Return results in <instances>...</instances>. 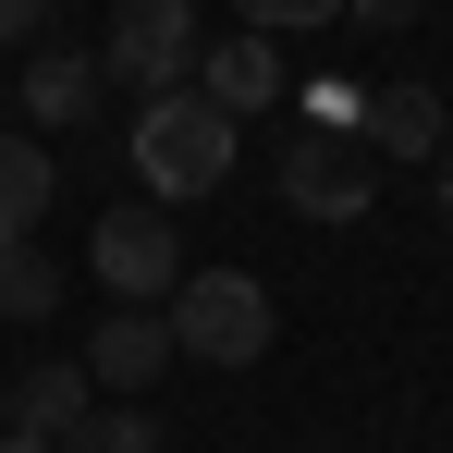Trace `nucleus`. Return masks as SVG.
<instances>
[{"label": "nucleus", "mask_w": 453, "mask_h": 453, "mask_svg": "<svg viewBox=\"0 0 453 453\" xmlns=\"http://www.w3.org/2000/svg\"><path fill=\"white\" fill-rule=\"evenodd\" d=\"M37 25H50V0H0V50H25Z\"/></svg>", "instance_id": "2eb2a0df"}, {"label": "nucleus", "mask_w": 453, "mask_h": 453, "mask_svg": "<svg viewBox=\"0 0 453 453\" xmlns=\"http://www.w3.org/2000/svg\"><path fill=\"white\" fill-rule=\"evenodd\" d=\"M356 148L368 159H441L453 123H441L429 86H356Z\"/></svg>", "instance_id": "423d86ee"}, {"label": "nucleus", "mask_w": 453, "mask_h": 453, "mask_svg": "<svg viewBox=\"0 0 453 453\" xmlns=\"http://www.w3.org/2000/svg\"><path fill=\"white\" fill-rule=\"evenodd\" d=\"M50 306H62V270L37 245H0V319H50Z\"/></svg>", "instance_id": "f8f14e48"}, {"label": "nucleus", "mask_w": 453, "mask_h": 453, "mask_svg": "<svg viewBox=\"0 0 453 453\" xmlns=\"http://www.w3.org/2000/svg\"><path fill=\"white\" fill-rule=\"evenodd\" d=\"M257 37H306V25H343V0H233Z\"/></svg>", "instance_id": "4468645a"}, {"label": "nucleus", "mask_w": 453, "mask_h": 453, "mask_svg": "<svg viewBox=\"0 0 453 453\" xmlns=\"http://www.w3.org/2000/svg\"><path fill=\"white\" fill-rule=\"evenodd\" d=\"M86 257H98V282H111L123 306H159L172 282H184V233H172V209H159V196H148V209H111Z\"/></svg>", "instance_id": "20e7f679"}, {"label": "nucleus", "mask_w": 453, "mask_h": 453, "mask_svg": "<svg viewBox=\"0 0 453 453\" xmlns=\"http://www.w3.org/2000/svg\"><path fill=\"white\" fill-rule=\"evenodd\" d=\"M0 111H12V86H0Z\"/></svg>", "instance_id": "6ab92c4d"}, {"label": "nucleus", "mask_w": 453, "mask_h": 453, "mask_svg": "<svg viewBox=\"0 0 453 453\" xmlns=\"http://www.w3.org/2000/svg\"><path fill=\"white\" fill-rule=\"evenodd\" d=\"M441 221H453V148H441Z\"/></svg>", "instance_id": "a211bd4d"}, {"label": "nucleus", "mask_w": 453, "mask_h": 453, "mask_svg": "<svg viewBox=\"0 0 453 453\" xmlns=\"http://www.w3.org/2000/svg\"><path fill=\"white\" fill-rule=\"evenodd\" d=\"M86 404H98V380H86V356H62V368H25L12 380V429H37V441H74Z\"/></svg>", "instance_id": "9d476101"}, {"label": "nucleus", "mask_w": 453, "mask_h": 453, "mask_svg": "<svg viewBox=\"0 0 453 453\" xmlns=\"http://www.w3.org/2000/svg\"><path fill=\"white\" fill-rule=\"evenodd\" d=\"M123 159H135V184H148L159 209H196V196H221V184H233V111H221V98H196V86H172V98L135 111Z\"/></svg>", "instance_id": "f257e3e1"}, {"label": "nucleus", "mask_w": 453, "mask_h": 453, "mask_svg": "<svg viewBox=\"0 0 453 453\" xmlns=\"http://www.w3.org/2000/svg\"><path fill=\"white\" fill-rule=\"evenodd\" d=\"M417 0H343V25H404Z\"/></svg>", "instance_id": "dca6fc26"}, {"label": "nucleus", "mask_w": 453, "mask_h": 453, "mask_svg": "<svg viewBox=\"0 0 453 453\" xmlns=\"http://www.w3.org/2000/svg\"><path fill=\"white\" fill-rule=\"evenodd\" d=\"M12 98H25V123H37V135H74V123H98L111 74H98V50H37Z\"/></svg>", "instance_id": "0eeeda50"}, {"label": "nucleus", "mask_w": 453, "mask_h": 453, "mask_svg": "<svg viewBox=\"0 0 453 453\" xmlns=\"http://www.w3.org/2000/svg\"><path fill=\"white\" fill-rule=\"evenodd\" d=\"M196 98H221L233 123H245L257 98H282V50H270L257 25H233V37H196Z\"/></svg>", "instance_id": "6e6552de"}, {"label": "nucleus", "mask_w": 453, "mask_h": 453, "mask_svg": "<svg viewBox=\"0 0 453 453\" xmlns=\"http://www.w3.org/2000/svg\"><path fill=\"white\" fill-rule=\"evenodd\" d=\"M159 368H172L159 306H111V319H98V343H86V380H98V392H148Z\"/></svg>", "instance_id": "1a4fd4ad"}, {"label": "nucleus", "mask_w": 453, "mask_h": 453, "mask_svg": "<svg viewBox=\"0 0 453 453\" xmlns=\"http://www.w3.org/2000/svg\"><path fill=\"white\" fill-rule=\"evenodd\" d=\"M62 453H172V441H159V417H135V404H86V429Z\"/></svg>", "instance_id": "ddd939ff"}, {"label": "nucleus", "mask_w": 453, "mask_h": 453, "mask_svg": "<svg viewBox=\"0 0 453 453\" xmlns=\"http://www.w3.org/2000/svg\"><path fill=\"white\" fill-rule=\"evenodd\" d=\"M98 74H111V86H135V98H172V86H196V0H111Z\"/></svg>", "instance_id": "7ed1b4c3"}, {"label": "nucleus", "mask_w": 453, "mask_h": 453, "mask_svg": "<svg viewBox=\"0 0 453 453\" xmlns=\"http://www.w3.org/2000/svg\"><path fill=\"white\" fill-rule=\"evenodd\" d=\"M282 209L295 221H356L368 209V148L331 135V123H306L295 148H282Z\"/></svg>", "instance_id": "39448f33"}, {"label": "nucleus", "mask_w": 453, "mask_h": 453, "mask_svg": "<svg viewBox=\"0 0 453 453\" xmlns=\"http://www.w3.org/2000/svg\"><path fill=\"white\" fill-rule=\"evenodd\" d=\"M50 196H62V184H50V148H37V135H12V123H0V245H25V233H37V209H50Z\"/></svg>", "instance_id": "9b49d317"}, {"label": "nucleus", "mask_w": 453, "mask_h": 453, "mask_svg": "<svg viewBox=\"0 0 453 453\" xmlns=\"http://www.w3.org/2000/svg\"><path fill=\"white\" fill-rule=\"evenodd\" d=\"M159 331H172V356L257 368V356H270V295H257L245 270H184V282L159 295Z\"/></svg>", "instance_id": "f03ea898"}, {"label": "nucleus", "mask_w": 453, "mask_h": 453, "mask_svg": "<svg viewBox=\"0 0 453 453\" xmlns=\"http://www.w3.org/2000/svg\"><path fill=\"white\" fill-rule=\"evenodd\" d=\"M0 453H62V441H37V429H0Z\"/></svg>", "instance_id": "f3484780"}]
</instances>
